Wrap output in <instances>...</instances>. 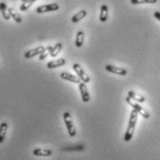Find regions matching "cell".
<instances>
[{
  "label": "cell",
  "instance_id": "obj_3",
  "mask_svg": "<svg viewBox=\"0 0 160 160\" xmlns=\"http://www.w3.org/2000/svg\"><path fill=\"white\" fill-rule=\"evenodd\" d=\"M63 119H64V123L66 125V128L68 130L69 135L70 137H74L76 136V129L74 127V124L71 120V117L69 112H64L63 114Z\"/></svg>",
  "mask_w": 160,
  "mask_h": 160
},
{
  "label": "cell",
  "instance_id": "obj_19",
  "mask_svg": "<svg viewBox=\"0 0 160 160\" xmlns=\"http://www.w3.org/2000/svg\"><path fill=\"white\" fill-rule=\"evenodd\" d=\"M61 49H62V43H57L55 46H53L52 50L50 51V56L52 58H56L59 54Z\"/></svg>",
  "mask_w": 160,
  "mask_h": 160
},
{
  "label": "cell",
  "instance_id": "obj_4",
  "mask_svg": "<svg viewBox=\"0 0 160 160\" xmlns=\"http://www.w3.org/2000/svg\"><path fill=\"white\" fill-rule=\"evenodd\" d=\"M72 69H74V71L77 73V75H78L79 79H80L82 82H84V83H89V82H91L90 77H89V76L84 72L83 69H82V68L78 64V63L73 64V65H72Z\"/></svg>",
  "mask_w": 160,
  "mask_h": 160
},
{
  "label": "cell",
  "instance_id": "obj_10",
  "mask_svg": "<svg viewBox=\"0 0 160 160\" xmlns=\"http://www.w3.org/2000/svg\"><path fill=\"white\" fill-rule=\"evenodd\" d=\"M32 154L35 157H50L52 156L53 152L52 150L46 148H36L32 151Z\"/></svg>",
  "mask_w": 160,
  "mask_h": 160
},
{
  "label": "cell",
  "instance_id": "obj_9",
  "mask_svg": "<svg viewBox=\"0 0 160 160\" xmlns=\"http://www.w3.org/2000/svg\"><path fill=\"white\" fill-rule=\"evenodd\" d=\"M60 77L63 79V80H65V81H69L70 82H73V83H80L81 82V80L78 78V77H76V76H74V75H72V74H70L69 72H66V71H64V72H61L60 73Z\"/></svg>",
  "mask_w": 160,
  "mask_h": 160
},
{
  "label": "cell",
  "instance_id": "obj_7",
  "mask_svg": "<svg viewBox=\"0 0 160 160\" xmlns=\"http://www.w3.org/2000/svg\"><path fill=\"white\" fill-rule=\"evenodd\" d=\"M44 51H46V47L45 46H38L36 48H33V49H31V50L25 52L24 58H32L33 57L40 56Z\"/></svg>",
  "mask_w": 160,
  "mask_h": 160
},
{
  "label": "cell",
  "instance_id": "obj_24",
  "mask_svg": "<svg viewBox=\"0 0 160 160\" xmlns=\"http://www.w3.org/2000/svg\"><path fill=\"white\" fill-rule=\"evenodd\" d=\"M21 1H22V3H23V2H25L26 0H21Z\"/></svg>",
  "mask_w": 160,
  "mask_h": 160
},
{
  "label": "cell",
  "instance_id": "obj_14",
  "mask_svg": "<svg viewBox=\"0 0 160 160\" xmlns=\"http://www.w3.org/2000/svg\"><path fill=\"white\" fill-rule=\"evenodd\" d=\"M128 96H129L131 99H132V100L136 101V102H138V103H143V102L145 101L144 96L140 95V94H138V93H136L135 92H133V91L129 92H128Z\"/></svg>",
  "mask_w": 160,
  "mask_h": 160
},
{
  "label": "cell",
  "instance_id": "obj_2",
  "mask_svg": "<svg viewBox=\"0 0 160 160\" xmlns=\"http://www.w3.org/2000/svg\"><path fill=\"white\" fill-rule=\"evenodd\" d=\"M125 100H126V102L134 109V110H136L138 112V114H140L142 118H150V114H149V112L147 111V110H145L142 106H140V104H138V103H135V102H133V100L132 99H131L129 96H127L126 98H125Z\"/></svg>",
  "mask_w": 160,
  "mask_h": 160
},
{
  "label": "cell",
  "instance_id": "obj_11",
  "mask_svg": "<svg viewBox=\"0 0 160 160\" xmlns=\"http://www.w3.org/2000/svg\"><path fill=\"white\" fill-rule=\"evenodd\" d=\"M65 64H66V59L65 58H58V59H56V60L49 61L47 63V68L48 69H56V68L62 67Z\"/></svg>",
  "mask_w": 160,
  "mask_h": 160
},
{
  "label": "cell",
  "instance_id": "obj_6",
  "mask_svg": "<svg viewBox=\"0 0 160 160\" xmlns=\"http://www.w3.org/2000/svg\"><path fill=\"white\" fill-rule=\"evenodd\" d=\"M79 90L81 92V96H82V99L84 103H88L90 101V93L88 92L87 89V86H86V83L81 82L79 83Z\"/></svg>",
  "mask_w": 160,
  "mask_h": 160
},
{
  "label": "cell",
  "instance_id": "obj_22",
  "mask_svg": "<svg viewBox=\"0 0 160 160\" xmlns=\"http://www.w3.org/2000/svg\"><path fill=\"white\" fill-rule=\"evenodd\" d=\"M158 0H131V3L133 5H139V4H155Z\"/></svg>",
  "mask_w": 160,
  "mask_h": 160
},
{
  "label": "cell",
  "instance_id": "obj_15",
  "mask_svg": "<svg viewBox=\"0 0 160 160\" xmlns=\"http://www.w3.org/2000/svg\"><path fill=\"white\" fill-rule=\"evenodd\" d=\"M8 128V125L7 122H2L0 124V143H2L4 142L5 138H6Z\"/></svg>",
  "mask_w": 160,
  "mask_h": 160
},
{
  "label": "cell",
  "instance_id": "obj_18",
  "mask_svg": "<svg viewBox=\"0 0 160 160\" xmlns=\"http://www.w3.org/2000/svg\"><path fill=\"white\" fill-rule=\"evenodd\" d=\"M83 41H84V32L82 31H79L77 32L75 45H76L77 47H82V45H83Z\"/></svg>",
  "mask_w": 160,
  "mask_h": 160
},
{
  "label": "cell",
  "instance_id": "obj_17",
  "mask_svg": "<svg viewBox=\"0 0 160 160\" xmlns=\"http://www.w3.org/2000/svg\"><path fill=\"white\" fill-rule=\"evenodd\" d=\"M8 13L10 15V17L16 22L17 23H21L22 22V17L20 16V14L17 13V11L13 8H8Z\"/></svg>",
  "mask_w": 160,
  "mask_h": 160
},
{
  "label": "cell",
  "instance_id": "obj_21",
  "mask_svg": "<svg viewBox=\"0 0 160 160\" xmlns=\"http://www.w3.org/2000/svg\"><path fill=\"white\" fill-rule=\"evenodd\" d=\"M36 0H26L25 2H23L22 4L21 5V7H20V9L22 10V11H26L34 2H35Z\"/></svg>",
  "mask_w": 160,
  "mask_h": 160
},
{
  "label": "cell",
  "instance_id": "obj_5",
  "mask_svg": "<svg viewBox=\"0 0 160 160\" xmlns=\"http://www.w3.org/2000/svg\"><path fill=\"white\" fill-rule=\"evenodd\" d=\"M59 9V5L57 3H52V4H47V5H43L39 6L36 8V12L39 14L46 13V12H50V11H56Z\"/></svg>",
  "mask_w": 160,
  "mask_h": 160
},
{
  "label": "cell",
  "instance_id": "obj_16",
  "mask_svg": "<svg viewBox=\"0 0 160 160\" xmlns=\"http://www.w3.org/2000/svg\"><path fill=\"white\" fill-rule=\"evenodd\" d=\"M86 15H87V11L84 10V9H82V10L79 11L77 14H75V15L71 18V22L73 23H77L78 22H80L81 20H82L83 18H85Z\"/></svg>",
  "mask_w": 160,
  "mask_h": 160
},
{
  "label": "cell",
  "instance_id": "obj_1",
  "mask_svg": "<svg viewBox=\"0 0 160 160\" xmlns=\"http://www.w3.org/2000/svg\"><path fill=\"white\" fill-rule=\"evenodd\" d=\"M138 115H139L138 112L134 109L131 113L129 125H128V128H127L125 135H124V141L125 142H130L132 140V136H133V133H134V131H135V126H136V123H137Z\"/></svg>",
  "mask_w": 160,
  "mask_h": 160
},
{
  "label": "cell",
  "instance_id": "obj_12",
  "mask_svg": "<svg viewBox=\"0 0 160 160\" xmlns=\"http://www.w3.org/2000/svg\"><path fill=\"white\" fill-rule=\"evenodd\" d=\"M108 17V8L107 5H102L101 10H100V16H99L100 22H107Z\"/></svg>",
  "mask_w": 160,
  "mask_h": 160
},
{
  "label": "cell",
  "instance_id": "obj_20",
  "mask_svg": "<svg viewBox=\"0 0 160 160\" xmlns=\"http://www.w3.org/2000/svg\"><path fill=\"white\" fill-rule=\"evenodd\" d=\"M63 151H67V152H73V151H76V152H80V151H83L84 150V146L83 145H74V146H67V147H64L62 148Z\"/></svg>",
  "mask_w": 160,
  "mask_h": 160
},
{
  "label": "cell",
  "instance_id": "obj_13",
  "mask_svg": "<svg viewBox=\"0 0 160 160\" xmlns=\"http://www.w3.org/2000/svg\"><path fill=\"white\" fill-rule=\"evenodd\" d=\"M0 12H1L3 18L6 21H8L11 18L10 15H9V13H8V8L7 7L6 3H4V2H1L0 3Z\"/></svg>",
  "mask_w": 160,
  "mask_h": 160
},
{
  "label": "cell",
  "instance_id": "obj_23",
  "mask_svg": "<svg viewBox=\"0 0 160 160\" xmlns=\"http://www.w3.org/2000/svg\"><path fill=\"white\" fill-rule=\"evenodd\" d=\"M154 16H155V18L156 19H158V21L160 22V12L159 11H156L155 13H154Z\"/></svg>",
  "mask_w": 160,
  "mask_h": 160
},
{
  "label": "cell",
  "instance_id": "obj_8",
  "mask_svg": "<svg viewBox=\"0 0 160 160\" xmlns=\"http://www.w3.org/2000/svg\"><path fill=\"white\" fill-rule=\"evenodd\" d=\"M105 69H106V70H108V72H110V73L120 75V76H125L128 73V71H127L126 69L120 68V67H117V66H113V65H107L105 67Z\"/></svg>",
  "mask_w": 160,
  "mask_h": 160
}]
</instances>
